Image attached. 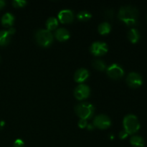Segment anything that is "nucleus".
<instances>
[{"instance_id": "f257e3e1", "label": "nucleus", "mask_w": 147, "mask_h": 147, "mask_svg": "<svg viewBox=\"0 0 147 147\" xmlns=\"http://www.w3.org/2000/svg\"><path fill=\"white\" fill-rule=\"evenodd\" d=\"M118 17L121 21L128 26L134 25L137 22L139 11L133 6H125L121 7Z\"/></svg>"}, {"instance_id": "f03ea898", "label": "nucleus", "mask_w": 147, "mask_h": 147, "mask_svg": "<svg viewBox=\"0 0 147 147\" xmlns=\"http://www.w3.org/2000/svg\"><path fill=\"white\" fill-rule=\"evenodd\" d=\"M124 131L128 134H133L136 133L140 129V123L138 118L133 114H129L125 116L123 121Z\"/></svg>"}, {"instance_id": "7ed1b4c3", "label": "nucleus", "mask_w": 147, "mask_h": 147, "mask_svg": "<svg viewBox=\"0 0 147 147\" xmlns=\"http://www.w3.org/2000/svg\"><path fill=\"white\" fill-rule=\"evenodd\" d=\"M76 113L78 117L83 120L90 119L94 113V106L88 103H82L77 105L76 107Z\"/></svg>"}, {"instance_id": "20e7f679", "label": "nucleus", "mask_w": 147, "mask_h": 147, "mask_svg": "<svg viewBox=\"0 0 147 147\" xmlns=\"http://www.w3.org/2000/svg\"><path fill=\"white\" fill-rule=\"evenodd\" d=\"M35 40L42 47H48L53 41V34L47 30H40L36 32Z\"/></svg>"}, {"instance_id": "39448f33", "label": "nucleus", "mask_w": 147, "mask_h": 147, "mask_svg": "<svg viewBox=\"0 0 147 147\" xmlns=\"http://www.w3.org/2000/svg\"><path fill=\"white\" fill-rule=\"evenodd\" d=\"M126 83L130 87L133 88H136L140 87L143 83V80L142 77L140 74L135 72H132L128 75L126 78Z\"/></svg>"}, {"instance_id": "423d86ee", "label": "nucleus", "mask_w": 147, "mask_h": 147, "mask_svg": "<svg viewBox=\"0 0 147 147\" xmlns=\"http://www.w3.org/2000/svg\"><path fill=\"white\" fill-rule=\"evenodd\" d=\"M107 74L111 78L117 80L123 77L124 71L120 65L118 64H113L107 68Z\"/></svg>"}, {"instance_id": "0eeeda50", "label": "nucleus", "mask_w": 147, "mask_h": 147, "mask_svg": "<svg viewBox=\"0 0 147 147\" xmlns=\"http://www.w3.org/2000/svg\"><path fill=\"white\" fill-rule=\"evenodd\" d=\"M93 125L100 129H106L111 125V119L106 115H99L95 118Z\"/></svg>"}, {"instance_id": "6e6552de", "label": "nucleus", "mask_w": 147, "mask_h": 147, "mask_svg": "<svg viewBox=\"0 0 147 147\" xmlns=\"http://www.w3.org/2000/svg\"><path fill=\"white\" fill-rule=\"evenodd\" d=\"M90 52L95 56H102L108 52V46L104 42H96L92 44Z\"/></svg>"}, {"instance_id": "1a4fd4ad", "label": "nucleus", "mask_w": 147, "mask_h": 147, "mask_svg": "<svg viewBox=\"0 0 147 147\" xmlns=\"http://www.w3.org/2000/svg\"><path fill=\"white\" fill-rule=\"evenodd\" d=\"M90 90L86 85H80L74 90V96L79 100L86 99L90 96Z\"/></svg>"}, {"instance_id": "9d476101", "label": "nucleus", "mask_w": 147, "mask_h": 147, "mask_svg": "<svg viewBox=\"0 0 147 147\" xmlns=\"http://www.w3.org/2000/svg\"><path fill=\"white\" fill-rule=\"evenodd\" d=\"M15 30L10 27L8 30L0 31V46H4L8 44L11 39V36L14 34Z\"/></svg>"}, {"instance_id": "9b49d317", "label": "nucleus", "mask_w": 147, "mask_h": 147, "mask_svg": "<svg viewBox=\"0 0 147 147\" xmlns=\"http://www.w3.org/2000/svg\"><path fill=\"white\" fill-rule=\"evenodd\" d=\"M73 13L71 10L70 9H63L59 12L58 19L60 22L63 24L66 23H70L73 20Z\"/></svg>"}, {"instance_id": "f8f14e48", "label": "nucleus", "mask_w": 147, "mask_h": 147, "mask_svg": "<svg viewBox=\"0 0 147 147\" xmlns=\"http://www.w3.org/2000/svg\"><path fill=\"white\" fill-rule=\"evenodd\" d=\"M89 77V73L86 69L80 68L76 72L74 79L77 83H83Z\"/></svg>"}, {"instance_id": "ddd939ff", "label": "nucleus", "mask_w": 147, "mask_h": 147, "mask_svg": "<svg viewBox=\"0 0 147 147\" xmlns=\"http://www.w3.org/2000/svg\"><path fill=\"white\" fill-rule=\"evenodd\" d=\"M56 39L60 42H65L70 38V32L65 28H60L55 33Z\"/></svg>"}, {"instance_id": "4468645a", "label": "nucleus", "mask_w": 147, "mask_h": 147, "mask_svg": "<svg viewBox=\"0 0 147 147\" xmlns=\"http://www.w3.org/2000/svg\"><path fill=\"white\" fill-rule=\"evenodd\" d=\"M14 21V17L10 13H6L1 18V24L5 27H10L12 26Z\"/></svg>"}, {"instance_id": "2eb2a0df", "label": "nucleus", "mask_w": 147, "mask_h": 147, "mask_svg": "<svg viewBox=\"0 0 147 147\" xmlns=\"http://www.w3.org/2000/svg\"><path fill=\"white\" fill-rule=\"evenodd\" d=\"M128 38L131 42L136 43L140 39V34L136 29H131L128 32Z\"/></svg>"}, {"instance_id": "dca6fc26", "label": "nucleus", "mask_w": 147, "mask_h": 147, "mask_svg": "<svg viewBox=\"0 0 147 147\" xmlns=\"http://www.w3.org/2000/svg\"><path fill=\"white\" fill-rule=\"evenodd\" d=\"M130 143L134 147H144L145 142L140 136H134L131 138Z\"/></svg>"}, {"instance_id": "f3484780", "label": "nucleus", "mask_w": 147, "mask_h": 147, "mask_svg": "<svg viewBox=\"0 0 147 147\" xmlns=\"http://www.w3.org/2000/svg\"><path fill=\"white\" fill-rule=\"evenodd\" d=\"M58 26V21L55 17H50L46 22V27H47V30H53L57 28Z\"/></svg>"}, {"instance_id": "a211bd4d", "label": "nucleus", "mask_w": 147, "mask_h": 147, "mask_svg": "<svg viewBox=\"0 0 147 147\" xmlns=\"http://www.w3.org/2000/svg\"><path fill=\"white\" fill-rule=\"evenodd\" d=\"M111 27L110 24L107 22L101 23V24L98 26V32L100 33V34H102V35L109 34L111 32Z\"/></svg>"}, {"instance_id": "6ab92c4d", "label": "nucleus", "mask_w": 147, "mask_h": 147, "mask_svg": "<svg viewBox=\"0 0 147 147\" xmlns=\"http://www.w3.org/2000/svg\"><path fill=\"white\" fill-rule=\"evenodd\" d=\"M92 17V15L90 13H89L87 11H81L79 12L77 15L78 20L80 21H88Z\"/></svg>"}, {"instance_id": "aec40b11", "label": "nucleus", "mask_w": 147, "mask_h": 147, "mask_svg": "<svg viewBox=\"0 0 147 147\" xmlns=\"http://www.w3.org/2000/svg\"><path fill=\"white\" fill-rule=\"evenodd\" d=\"M93 66L94 67V68L98 70H100V71H103L106 68V63L100 60H96L93 61Z\"/></svg>"}, {"instance_id": "412c9836", "label": "nucleus", "mask_w": 147, "mask_h": 147, "mask_svg": "<svg viewBox=\"0 0 147 147\" xmlns=\"http://www.w3.org/2000/svg\"><path fill=\"white\" fill-rule=\"evenodd\" d=\"M12 4L14 7H23L27 4V1L23 0H14L13 1Z\"/></svg>"}, {"instance_id": "4be33fe9", "label": "nucleus", "mask_w": 147, "mask_h": 147, "mask_svg": "<svg viewBox=\"0 0 147 147\" xmlns=\"http://www.w3.org/2000/svg\"><path fill=\"white\" fill-rule=\"evenodd\" d=\"M88 123L87 121L83 120V119H80L78 122V126L80 129H85V128L87 127Z\"/></svg>"}, {"instance_id": "5701e85b", "label": "nucleus", "mask_w": 147, "mask_h": 147, "mask_svg": "<svg viewBox=\"0 0 147 147\" xmlns=\"http://www.w3.org/2000/svg\"><path fill=\"white\" fill-rule=\"evenodd\" d=\"M24 142L21 139H17L14 143V147H24Z\"/></svg>"}, {"instance_id": "b1692460", "label": "nucleus", "mask_w": 147, "mask_h": 147, "mask_svg": "<svg viewBox=\"0 0 147 147\" xmlns=\"http://www.w3.org/2000/svg\"><path fill=\"white\" fill-rule=\"evenodd\" d=\"M128 136H129V134H128L127 132L125 131L124 130L121 131L119 134V138H120L121 139H125L126 138H127Z\"/></svg>"}, {"instance_id": "393cba45", "label": "nucleus", "mask_w": 147, "mask_h": 147, "mask_svg": "<svg viewBox=\"0 0 147 147\" xmlns=\"http://www.w3.org/2000/svg\"><path fill=\"white\" fill-rule=\"evenodd\" d=\"M5 4H6L5 1H2V0H0V9H2L3 7L5 6Z\"/></svg>"}, {"instance_id": "a878e982", "label": "nucleus", "mask_w": 147, "mask_h": 147, "mask_svg": "<svg viewBox=\"0 0 147 147\" xmlns=\"http://www.w3.org/2000/svg\"><path fill=\"white\" fill-rule=\"evenodd\" d=\"M4 125H5V123H4V121H0V129H1V128L2 129L4 126Z\"/></svg>"}, {"instance_id": "bb28decb", "label": "nucleus", "mask_w": 147, "mask_h": 147, "mask_svg": "<svg viewBox=\"0 0 147 147\" xmlns=\"http://www.w3.org/2000/svg\"><path fill=\"white\" fill-rule=\"evenodd\" d=\"M88 129H93V126H92V125H88Z\"/></svg>"}]
</instances>
